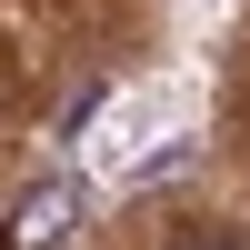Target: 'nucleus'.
<instances>
[{
    "label": "nucleus",
    "instance_id": "obj_1",
    "mask_svg": "<svg viewBox=\"0 0 250 250\" xmlns=\"http://www.w3.org/2000/svg\"><path fill=\"white\" fill-rule=\"evenodd\" d=\"M70 220H80V180L70 170H40L30 190H10V250H50Z\"/></svg>",
    "mask_w": 250,
    "mask_h": 250
},
{
    "label": "nucleus",
    "instance_id": "obj_2",
    "mask_svg": "<svg viewBox=\"0 0 250 250\" xmlns=\"http://www.w3.org/2000/svg\"><path fill=\"white\" fill-rule=\"evenodd\" d=\"M200 250H230V240H200Z\"/></svg>",
    "mask_w": 250,
    "mask_h": 250
}]
</instances>
